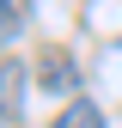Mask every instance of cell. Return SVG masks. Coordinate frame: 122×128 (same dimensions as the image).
<instances>
[{"instance_id": "1", "label": "cell", "mask_w": 122, "mask_h": 128, "mask_svg": "<svg viewBox=\"0 0 122 128\" xmlns=\"http://www.w3.org/2000/svg\"><path fill=\"white\" fill-rule=\"evenodd\" d=\"M24 86H30L24 61H0V122H18V110H24Z\"/></svg>"}, {"instance_id": "2", "label": "cell", "mask_w": 122, "mask_h": 128, "mask_svg": "<svg viewBox=\"0 0 122 128\" xmlns=\"http://www.w3.org/2000/svg\"><path fill=\"white\" fill-rule=\"evenodd\" d=\"M37 79H43V92H73V86H80V73H73V61H67V49H49V55H43V67H37Z\"/></svg>"}, {"instance_id": "3", "label": "cell", "mask_w": 122, "mask_h": 128, "mask_svg": "<svg viewBox=\"0 0 122 128\" xmlns=\"http://www.w3.org/2000/svg\"><path fill=\"white\" fill-rule=\"evenodd\" d=\"M55 128H104V110L92 104V98H73V104L55 116Z\"/></svg>"}, {"instance_id": "4", "label": "cell", "mask_w": 122, "mask_h": 128, "mask_svg": "<svg viewBox=\"0 0 122 128\" xmlns=\"http://www.w3.org/2000/svg\"><path fill=\"white\" fill-rule=\"evenodd\" d=\"M30 24V0H0V37H18Z\"/></svg>"}]
</instances>
